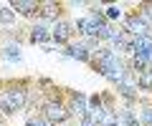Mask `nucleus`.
Listing matches in <instances>:
<instances>
[{
    "instance_id": "obj_15",
    "label": "nucleus",
    "mask_w": 152,
    "mask_h": 126,
    "mask_svg": "<svg viewBox=\"0 0 152 126\" xmlns=\"http://www.w3.org/2000/svg\"><path fill=\"white\" fill-rule=\"evenodd\" d=\"M119 126H142L140 121H137V116H134V111H129V109H124L119 114Z\"/></svg>"
},
{
    "instance_id": "obj_3",
    "label": "nucleus",
    "mask_w": 152,
    "mask_h": 126,
    "mask_svg": "<svg viewBox=\"0 0 152 126\" xmlns=\"http://www.w3.org/2000/svg\"><path fill=\"white\" fill-rule=\"evenodd\" d=\"M26 96H28V91L23 86H13L8 91H3V96H0V111L3 114H15L18 109H23Z\"/></svg>"
},
{
    "instance_id": "obj_4",
    "label": "nucleus",
    "mask_w": 152,
    "mask_h": 126,
    "mask_svg": "<svg viewBox=\"0 0 152 126\" xmlns=\"http://www.w3.org/2000/svg\"><path fill=\"white\" fill-rule=\"evenodd\" d=\"M69 116H71V114H69V109H66L61 101L51 99V101H46V104H43V119H46V121H51V124H64Z\"/></svg>"
},
{
    "instance_id": "obj_22",
    "label": "nucleus",
    "mask_w": 152,
    "mask_h": 126,
    "mask_svg": "<svg viewBox=\"0 0 152 126\" xmlns=\"http://www.w3.org/2000/svg\"><path fill=\"white\" fill-rule=\"evenodd\" d=\"M0 18H3V23H10V20H13V10H10V8H3Z\"/></svg>"
},
{
    "instance_id": "obj_8",
    "label": "nucleus",
    "mask_w": 152,
    "mask_h": 126,
    "mask_svg": "<svg viewBox=\"0 0 152 126\" xmlns=\"http://www.w3.org/2000/svg\"><path fill=\"white\" fill-rule=\"evenodd\" d=\"M69 109V114H74V116H84L89 111V99H84L81 93H74L71 96V104L66 106Z\"/></svg>"
},
{
    "instance_id": "obj_20",
    "label": "nucleus",
    "mask_w": 152,
    "mask_h": 126,
    "mask_svg": "<svg viewBox=\"0 0 152 126\" xmlns=\"http://www.w3.org/2000/svg\"><path fill=\"white\" fill-rule=\"evenodd\" d=\"M28 126H53V124L46 121L43 116H36V119H28Z\"/></svg>"
},
{
    "instance_id": "obj_16",
    "label": "nucleus",
    "mask_w": 152,
    "mask_h": 126,
    "mask_svg": "<svg viewBox=\"0 0 152 126\" xmlns=\"http://www.w3.org/2000/svg\"><path fill=\"white\" fill-rule=\"evenodd\" d=\"M104 18H107V20H119L122 18V8L119 5H109L107 13H104Z\"/></svg>"
},
{
    "instance_id": "obj_7",
    "label": "nucleus",
    "mask_w": 152,
    "mask_h": 126,
    "mask_svg": "<svg viewBox=\"0 0 152 126\" xmlns=\"http://www.w3.org/2000/svg\"><path fill=\"white\" fill-rule=\"evenodd\" d=\"M38 8H41V3H36V0H13L10 3V10H18L20 15H36Z\"/></svg>"
},
{
    "instance_id": "obj_1",
    "label": "nucleus",
    "mask_w": 152,
    "mask_h": 126,
    "mask_svg": "<svg viewBox=\"0 0 152 126\" xmlns=\"http://www.w3.org/2000/svg\"><path fill=\"white\" fill-rule=\"evenodd\" d=\"M91 66L96 68L104 78H109V81H114V83H122L124 76H127L124 63L117 58V53H114L112 48H96L94 55H91Z\"/></svg>"
},
{
    "instance_id": "obj_14",
    "label": "nucleus",
    "mask_w": 152,
    "mask_h": 126,
    "mask_svg": "<svg viewBox=\"0 0 152 126\" xmlns=\"http://www.w3.org/2000/svg\"><path fill=\"white\" fill-rule=\"evenodd\" d=\"M137 86H140L142 91H152V66L145 68V71L137 76Z\"/></svg>"
},
{
    "instance_id": "obj_19",
    "label": "nucleus",
    "mask_w": 152,
    "mask_h": 126,
    "mask_svg": "<svg viewBox=\"0 0 152 126\" xmlns=\"http://www.w3.org/2000/svg\"><path fill=\"white\" fill-rule=\"evenodd\" d=\"M5 55H8L10 60H18V58H20V50H18V45H8V48H5Z\"/></svg>"
},
{
    "instance_id": "obj_5",
    "label": "nucleus",
    "mask_w": 152,
    "mask_h": 126,
    "mask_svg": "<svg viewBox=\"0 0 152 126\" xmlns=\"http://www.w3.org/2000/svg\"><path fill=\"white\" fill-rule=\"evenodd\" d=\"M150 30H152V28L147 25L145 20H142L140 13H132V15H127V18H124V33H127V35H132V38L150 35Z\"/></svg>"
},
{
    "instance_id": "obj_11",
    "label": "nucleus",
    "mask_w": 152,
    "mask_h": 126,
    "mask_svg": "<svg viewBox=\"0 0 152 126\" xmlns=\"http://www.w3.org/2000/svg\"><path fill=\"white\" fill-rule=\"evenodd\" d=\"M117 86H119V91H122V96H124V99H134V88H137V83L132 81V76H129V73H127V76H124V81H122V83H117Z\"/></svg>"
},
{
    "instance_id": "obj_6",
    "label": "nucleus",
    "mask_w": 152,
    "mask_h": 126,
    "mask_svg": "<svg viewBox=\"0 0 152 126\" xmlns=\"http://www.w3.org/2000/svg\"><path fill=\"white\" fill-rule=\"evenodd\" d=\"M71 35H74V25L66 20H56L53 28H51V38L56 40V43H69Z\"/></svg>"
},
{
    "instance_id": "obj_12",
    "label": "nucleus",
    "mask_w": 152,
    "mask_h": 126,
    "mask_svg": "<svg viewBox=\"0 0 152 126\" xmlns=\"http://www.w3.org/2000/svg\"><path fill=\"white\" fill-rule=\"evenodd\" d=\"M58 10H61L58 3H41V8H38V13H41L43 18H51V20H56Z\"/></svg>"
},
{
    "instance_id": "obj_2",
    "label": "nucleus",
    "mask_w": 152,
    "mask_h": 126,
    "mask_svg": "<svg viewBox=\"0 0 152 126\" xmlns=\"http://www.w3.org/2000/svg\"><path fill=\"white\" fill-rule=\"evenodd\" d=\"M104 28H107V18L99 10H91L86 18H79L76 20V30L81 35H86V38H102Z\"/></svg>"
},
{
    "instance_id": "obj_13",
    "label": "nucleus",
    "mask_w": 152,
    "mask_h": 126,
    "mask_svg": "<svg viewBox=\"0 0 152 126\" xmlns=\"http://www.w3.org/2000/svg\"><path fill=\"white\" fill-rule=\"evenodd\" d=\"M122 35H124V30H117V28L109 25V23H107V28L102 30V40H112V43H119Z\"/></svg>"
},
{
    "instance_id": "obj_17",
    "label": "nucleus",
    "mask_w": 152,
    "mask_h": 126,
    "mask_svg": "<svg viewBox=\"0 0 152 126\" xmlns=\"http://www.w3.org/2000/svg\"><path fill=\"white\" fill-rule=\"evenodd\" d=\"M140 15H142V20H145L147 25L152 28V3H145V5H142V10H140Z\"/></svg>"
},
{
    "instance_id": "obj_18",
    "label": "nucleus",
    "mask_w": 152,
    "mask_h": 126,
    "mask_svg": "<svg viewBox=\"0 0 152 126\" xmlns=\"http://www.w3.org/2000/svg\"><path fill=\"white\" fill-rule=\"evenodd\" d=\"M79 126H102V124H99V121H96V119H94V116L86 111V114L81 116V124H79Z\"/></svg>"
},
{
    "instance_id": "obj_9",
    "label": "nucleus",
    "mask_w": 152,
    "mask_h": 126,
    "mask_svg": "<svg viewBox=\"0 0 152 126\" xmlns=\"http://www.w3.org/2000/svg\"><path fill=\"white\" fill-rule=\"evenodd\" d=\"M31 40L33 43H48L51 40V28L46 25V23H36V25L31 28Z\"/></svg>"
},
{
    "instance_id": "obj_21",
    "label": "nucleus",
    "mask_w": 152,
    "mask_h": 126,
    "mask_svg": "<svg viewBox=\"0 0 152 126\" xmlns=\"http://www.w3.org/2000/svg\"><path fill=\"white\" fill-rule=\"evenodd\" d=\"M142 124H145V126H152V106H147V109L142 111Z\"/></svg>"
},
{
    "instance_id": "obj_10",
    "label": "nucleus",
    "mask_w": 152,
    "mask_h": 126,
    "mask_svg": "<svg viewBox=\"0 0 152 126\" xmlns=\"http://www.w3.org/2000/svg\"><path fill=\"white\" fill-rule=\"evenodd\" d=\"M99 124L102 126H119V114H117L112 106H104L102 116H99Z\"/></svg>"
}]
</instances>
